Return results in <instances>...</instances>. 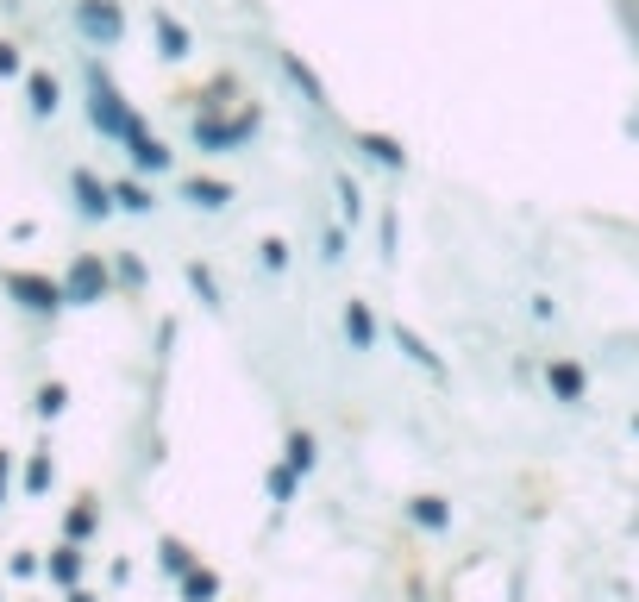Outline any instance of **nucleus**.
I'll use <instances>...</instances> for the list:
<instances>
[{
    "instance_id": "f257e3e1",
    "label": "nucleus",
    "mask_w": 639,
    "mask_h": 602,
    "mask_svg": "<svg viewBox=\"0 0 639 602\" xmlns=\"http://www.w3.org/2000/svg\"><path fill=\"white\" fill-rule=\"evenodd\" d=\"M88 120H94V132H101V138H120V145H126V138L138 132L132 107L120 101V88H113V82L101 76V69L88 76Z\"/></svg>"
},
{
    "instance_id": "f03ea898",
    "label": "nucleus",
    "mask_w": 639,
    "mask_h": 602,
    "mask_svg": "<svg viewBox=\"0 0 639 602\" xmlns=\"http://www.w3.org/2000/svg\"><path fill=\"white\" fill-rule=\"evenodd\" d=\"M0 289L19 295L32 314H57L63 301H69V295H63V283H51V276H38V270H0Z\"/></svg>"
},
{
    "instance_id": "7ed1b4c3",
    "label": "nucleus",
    "mask_w": 639,
    "mask_h": 602,
    "mask_svg": "<svg viewBox=\"0 0 639 602\" xmlns=\"http://www.w3.org/2000/svg\"><path fill=\"white\" fill-rule=\"evenodd\" d=\"M63 295L76 301V308H94V301L107 295V264L94 258V251H82V258L69 264V276H63Z\"/></svg>"
},
{
    "instance_id": "20e7f679",
    "label": "nucleus",
    "mask_w": 639,
    "mask_h": 602,
    "mask_svg": "<svg viewBox=\"0 0 639 602\" xmlns=\"http://www.w3.org/2000/svg\"><path fill=\"white\" fill-rule=\"evenodd\" d=\"M257 132V107L245 113H232V120H195V138H201V151H232L239 138Z\"/></svg>"
},
{
    "instance_id": "39448f33",
    "label": "nucleus",
    "mask_w": 639,
    "mask_h": 602,
    "mask_svg": "<svg viewBox=\"0 0 639 602\" xmlns=\"http://www.w3.org/2000/svg\"><path fill=\"white\" fill-rule=\"evenodd\" d=\"M76 19H82V32H88L94 44H120V32H126V19H120L113 0H82Z\"/></svg>"
},
{
    "instance_id": "423d86ee",
    "label": "nucleus",
    "mask_w": 639,
    "mask_h": 602,
    "mask_svg": "<svg viewBox=\"0 0 639 602\" xmlns=\"http://www.w3.org/2000/svg\"><path fill=\"white\" fill-rule=\"evenodd\" d=\"M69 189H76V207H82L88 220H107L113 214V189L94 170H76V176H69Z\"/></svg>"
},
{
    "instance_id": "0eeeda50",
    "label": "nucleus",
    "mask_w": 639,
    "mask_h": 602,
    "mask_svg": "<svg viewBox=\"0 0 639 602\" xmlns=\"http://www.w3.org/2000/svg\"><path fill=\"white\" fill-rule=\"evenodd\" d=\"M546 383H552L558 402H583V389H589L583 364H571V358H552V364H546Z\"/></svg>"
},
{
    "instance_id": "6e6552de",
    "label": "nucleus",
    "mask_w": 639,
    "mask_h": 602,
    "mask_svg": "<svg viewBox=\"0 0 639 602\" xmlns=\"http://www.w3.org/2000/svg\"><path fill=\"white\" fill-rule=\"evenodd\" d=\"M408 521L426 527V534H445V527H452V502H445V496H414L408 502Z\"/></svg>"
},
{
    "instance_id": "1a4fd4ad",
    "label": "nucleus",
    "mask_w": 639,
    "mask_h": 602,
    "mask_svg": "<svg viewBox=\"0 0 639 602\" xmlns=\"http://www.w3.org/2000/svg\"><path fill=\"white\" fill-rule=\"evenodd\" d=\"M126 151H132V164H138V170H170V151H163V138H151L145 126L126 138Z\"/></svg>"
},
{
    "instance_id": "9d476101",
    "label": "nucleus",
    "mask_w": 639,
    "mask_h": 602,
    "mask_svg": "<svg viewBox=\"0 0 639 602\" xmlns=\"http://www.w3.org/2000/svg\"><path fill=\"white\" fill-rule=\"evenodd\" d=\"M358 145H364V151H370V157H376V164H383V170H401V164H408V151H401L389 132H358Z\"/></svg>"
},
{
    "instance_id": "9b49d317",
    "label": "nucleus",
    "mask_w": 639,
    "mask_h": 602,
    "mask_svg": "<svg viewBox=\"0 0 639 602\" xmlns=\"http://www.w3.org/2000/svg\"><path fill=\"white\" fill-rule=\"evenodd\" d=\"M345 339L358 345V352H370V345H376V320H370L364 301H351V308H345Z\"/></svg>"
},
{
    "instance_id": "f8f14e48",
    "label": "nucleus",
    "mask_w": 639,
    "mask_h": 602,
    "mask_svg": "<svg viewBox=\"0 0 639 602\" xmlns=\"http://www.w3.org/2000/svg\"><path fill=\"white\" fill-rule=\"evenodd\" d=\"M182 596H188V602H213V596H220V571L188 565V571H182Z\"/></svg>"
},
{
    "instance_id": "ddd939ff",
    "label": "nucleus",
    "mask_w": 639,
    "mask_h": 602,
    "mask_svg": "<svg viewBox=\"0 0 639 602\" xmlns=\"http://www.w3.org/2000/svg\"><path fill=\"white\" fill-rule=\"evenodd\" d=\"M151 26H157V38H163V57H188V32H182V19H170V13H151Z\"/></svg>"
},
{
    "instance_id": "4468645a",
    "label": "nucleus",
    "mask_w": 639,
    "mask_h": 602,
    "mask_svg": "<svg viewBox=\"0 0 639 602\" xmlns=\"http://www.w3.org/2000/svg\"><path fill=\"white\" fill-rule=\"evenodd\" d=\"M188 201H195V207H226V201H232V182H220V176H195V182H188Z\"/></svg>"
},
{
    "instance_id": "2eb2a0df",
    "label": "nucleus",
    "mask_w": 639,
    "mask_h": 602,
    "mask_svg": "<svg viewBox=\"0 0 639 602\" xmlns=\"http://www.w3.org/2000/svg\"><path fill=\"white\" fill-rule=\"evenodd\" d=\"M395 345H401V352H408V358H414L420 370H433V377H439V352H433V345H426V339H420L414 327H395Z\"/></svg>"
},
{
    "instance_id": "dca6fc26",
    "label": "nucleus",
    "mask_w": 639,
    "mask_h": 602,
    "mask_svg": "<svg viewBox=\"0 0 639 602\" xmlns=\"http://www.w3.org/2000/svg\"><path fill=\"white\" fill-rule=\"evenodd\" d=\"M26 101H32V113H57V76L32 69V76H26Z\"/></svg>"
},
{
    "instance_id": "f3484780",
    "label": "nucleus",
    "mask_w": 639,
    "mask_h": 602,
    "mask_svg": "<svg viewBox=\"0 0 639 602\" xmlns=\"http://www.w3.org/2000/svg\"><path fill=\"white\" fill-rule=\"evenodd\" d=\"M282 69H289V82L301 88L307 101H314V107H326V88H320V76H314V69H307L301 57H282Z\"/></svg>"
},
{
    "instance_id": "a211bd4d",
    "label": "nucleus",
    "mask_w": 639,
    "mask_h": 602,
    "mask_svg": "<svg viewBox=\"0 0 639 602\" xmlns=\"http://www.w3.org/2000/svg\"><path fill=\"white\" fill-rule=\"evenodd\" d=\"M282 465H295L301 477L314 471V433H289V446H282Z\"/></svg>"
},
{
    "instance_id": "6ab92c4d",
    "label": "nucleus",
    "mask_w": 639,
    "mask_h": 602,
    "mask_svg": "<svg viewBox=\"0 0 639 602\" xmlns=\"http://www.w3.org/2000/svg\"><path fill=\"white\" fill-rule=\"evenodd\" d=\"M113 201H120L126 214H151V207H157V195L145 189V182H120V189H113Z\"/></svg>"
},
{
    "instance_id": "aec40b11",
    "label": "nucleus",
    "mask_w": 639,
    "mask_h": 602,
    "mask_svg": "<svg viewBox=\"0 0 639 602\" xmlns=\"http://www.w3.org/2000/svg\"><path fill=\"white\" fill-rule=\"evenodd\" d=\"M51 577H57V584H76V577H82V552H76V540L51 552Z\"/></svg>"
},
{
    "instance_id": "412c9836",
    "label": "nucleus",
    "mask_w": 639,
    "mask_h": 602,
    "mask_svg": "<svg viewBox=\"0 0 639 602\" xmlns=\"http://www.w3.org/2000/svg\"><path fill=\"white\" fill-rule=\"evenodd\" d=\"M32 408L44 414V421H57V414L69 408V389H63V383H44V389H38V402H32Z\"/></svg>"
},
{
    "instance_id": "4be33fe9",
    "label": "nucleus",
    "mask_w": 639,
    "mask_h": 602,
    "mask_svg": "<svg viewBox=\"0 0 639 602\" xmlns=\"http://www.w3.org/2000/svg\"><path fill=\"white\" fill-rule=\"evenodd\" d=\"M295 477H301L295 465H276V471H270L264 483H270V496H276V502H295Z\"/></svg>"
},
{
    "instance_id": "5701e85b",
    "label": "nucleus",
    "mask_w": 639,
    "mask_h": 602,
    "mask_svg": "<svg viewBox=\"0 0 639 602\" xmlns=\"http://www.w3.org/2000/svg\"><path fill=\"white\" fill-rule=\"evenodd\" d=\"M339 207H345V220L364 214V195H358V182H351V176H339Z\"/></svg>"
},
{
    "instance_id": "b1692460",
    "label": "nucleus",
    "mask_w": 639,
    "mask_h": 602,
    "mask_svg": "<svg viewBox=\"0 0 639 602\" xmlns=\"http://www.w3.org/2000/svg\"><path fill=\"white\" fill-rule=\"evenodd\" d=\"M88 527H94V502L82 496L76 508H69V540H82V534H88Z\"/></svg>"
},
{
    "instance_id": "393cba45",
    "label": "nucleus",
    "mask_w": 639,
    "mask_h": 602,
    "mask_svg": "<svg viewBox=\"0 0 639 602\" xmlns=\"http://www.w3.org/2000/svg\"><path fill=\"white\" fill-rule=\"evenodd\" d=\"M163 565H170V571H176V577H182V571H188V565H195V552H188V546H182V540H163Z\"/></svg>"
},
{
    "instance_id": "a878e982",
    "label": "nucleus",
    "mask_w": 639,
    "mask_h": 602,
    "mask_svg": "<svg viewBox=\"0 0 639 602\" xmlns=\"http://www.w3.org/2000/svg\"><path fill=\"white\" fill-rule=\"evenodd\" d=\"M188 283L201 289V301H207V308H220V289H213V276H207L201 264H188Z\"/></svg>"
},
{
    "instance_id": "bb28decb",
    "label": "nucleus",
    "mask_w": 639,
    "mask_h": 602,
    "mask_svg": "<svg viewBox=\"0 0 639 602\" xmlns=\"http://www.w3.org/2000/svg\"><path fill=\"white\" fill-rule=\"evenodd\" d=\"M26 490H32V496H44V490H51V458H32V471H26Z\"/></svg>"
},
{
    "instance_id": "cd10ccee",
    "label": "nucleus",
    "mask_w": 639,
    "mask_h": 602,
    "mask_svg": "<svg viewBox=\"0 0 639 602\" xmlns=\"http://www.w3.org/2000/svg\"><path fill=\"white\" fill-rule=\"evenodd\" d=\"M257 251H264V264H270V270H282V264H289V245H282V239H264Z\"/></svg>"
},
{
    "instance_id": "c85d7f7f",
    "label": "nucleus",
    "mask_w": 639,
    "mask_h": 602,
    "mask_svg": "<svg viewBox=\"0 0 639 602\" xmlns=\"http://www.w3.org/2000/svg\"><path fill=\"white\" fill-rule=\"evenodd\" d=\"M0 76H19V44H0Z\"/></svg>"
},
{
    "instance_id": "c756f323",
    "label": "nucleus",
    "mask_w": 639,
    "mask_h": 602,
    "mask_svg": "<svg viewBox=\"0 0 639 602\" xmlns=\"http://www.w3.org/2000/svg\"><path fill=\"white\" fill-rule=\"evenodd\" d=\"M7 471H13V465H7V452H0V502H7Z\"/></svg>"
}]
</instances>
